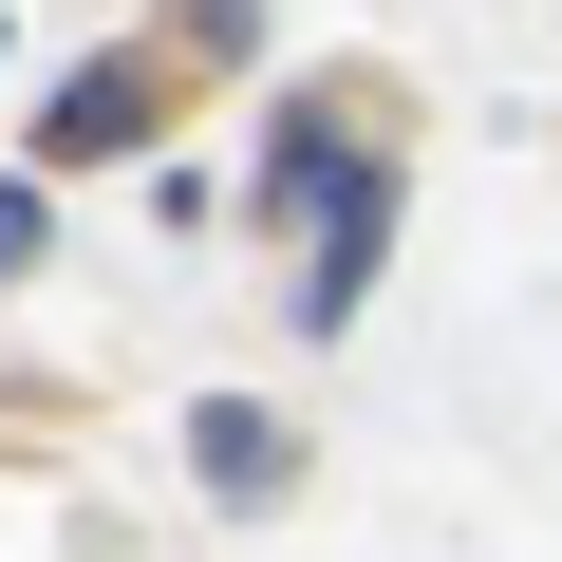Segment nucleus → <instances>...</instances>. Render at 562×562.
Masks as SVG:
<instances>
[{
  "label": "nucleus",
  "mask_w": 562,
  "mask_h": 562,
  "mask_svg": "<svg viewBox=\"0 0 562 562\" xmlns=\"http://www.w3.org/2000/svg\"><path fill=\"white\" fill-rule=\"evenodd\" d=\"M375 244H394V169L357 150V169L319 188V225H301V338H338V319L375 301Z\"/></svg>",
  "instance_id": "obj_1"
},
{
  "label": "nucleus",
  "mask_w": 562,
  "mask_h": 562,
  "mask_svg": "<svg viewBox=\"0 0 562 562\" xmlns=\"http://www.w3.org/2000/svg\"><path fill=\"white\" fill-rule=\"evenodd\" d=\"M113 150H150V57H94V76L38 113V169H113Z\"/></svg>",
  "instance_id": "obj_2"
},
{
  "label": "nucleus",
  "mask_w": 562,
  "mask_h": 562,
  "mask_svg": "<svg viewBox=\"0 0 562 562\" xmlns=\"http://www.w3.org/2000/svg\"><path fill=\"white\" fill-rule=\"evenodd\" d=\"M188 469H206L225 506H281V487H301V431L244 413V394H206V413H188Z\"/></svg>",
  "instance_id": "obj_3"
},
{
  "label": "nucleus",
  "mask_w": 562,
  "mask_h": 562,
  "mask_svg": "<svg viewBox=\"0 0 562 562\" xmlns=\"http://www.w3.org/2000/svg\"><path fill=\"white\" fill-rule=\"evenodd\" d=\"M338 169H357V132H338V113H281V132H262V188H244V206L319 225V188H338Z\"/></svg>",
  "instance_id": "obj_4"
},
{
  "label": "nucleus",
  "mask_w": 562,
  "mask_h": 562,
  "mask_svg": "<svg viewBox=\"0 0 562 562\" xmlns=\"http://www.w3.org/2000/svg\"><path fill=\"white\" fill-rule=\"evenodd\" d=\"M169 57H206V76H225V57H262V0H188V20H169Z\"/></svg>",
  "instance_id": "obj_5"
},
{
  "label": "nucleus",
  "mask_w": 562,
  "mask_h": 562,
  "mask_svg": "<svg viewBox=\"0 0 562 562\" xmlns=\"http://www.w3.org/2000/svg\"><path fill=\"white\" fill-rule=\"evenodd\" d=\"M57 262V188H0V281H38Z\"/></svg>",
  "instance_id": "obj_6"
}]
</instances>
